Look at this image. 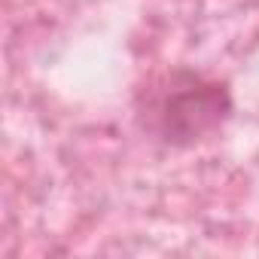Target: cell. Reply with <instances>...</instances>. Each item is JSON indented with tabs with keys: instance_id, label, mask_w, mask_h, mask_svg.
<instances>
[{
	"instance_id": "1",
	"label": "cell",
	"mask_w": 259,
	"mask_h": 259,
	"mask_svg": "<svg viewBox=\"0 0 259 259\" xmlns=\"http://www.w3.org/2000/svg\"><path fill=\"white\" fill-rule=\"evenodd\" d=\"M232 110L223 82L204 79L189 70L171 73L147 101V128L165 144H195L226 122Z\"/></svg>"
}]
</instances>
